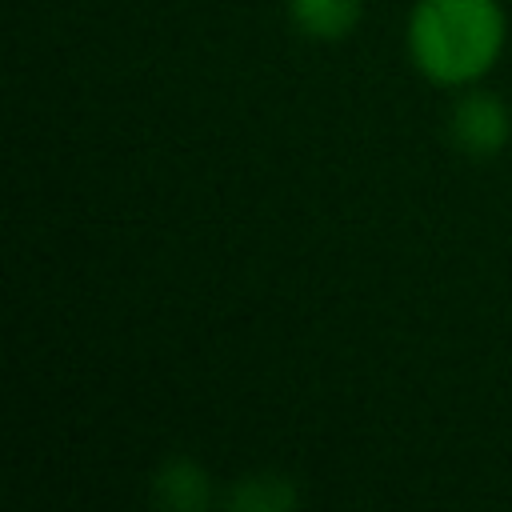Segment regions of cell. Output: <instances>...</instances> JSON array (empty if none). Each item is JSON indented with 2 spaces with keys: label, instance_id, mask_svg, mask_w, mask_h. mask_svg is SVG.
Here are the masks:
<instances>
[{
  "label": "cell",
  "instance_id": "4",
  "mask_svg": "<svg viewBox=\"0 0 512 512\" xmlns=\"http://www.w3.org/2000/svg\"><path fill=\"white\" fill-rule=\"evenodd\" d=\"M156 488H160V500L172 504V508H204V500H208V480L188 460H172L160 472Z\"/></svg>",
  "mask_w": 512,
  "mask_h": 512
},
{
  "label": "cell",
  "instance_id": "2",
  "mask_svg": "<svg viewBox=\"0 0 512 512\" xmlns=\"http://www.w3.org/2000/svg\"><path fill=\"white\" fill-rule=\"evenodd\" d=\"M448 136H452V144L464 156L488 160V156H496L508 144V136H512V112H508V104L496 92H464L452 104Z\"/></svg>",
  "mask_w": 512,
  "mask_h": 512
},
{
  "label": "cell",
  "instance_id": "3",
  "mask_svg": "<svg viewBox=\"0 0 512 512\" xmlns=\"http://www.w3.org/2000/svg\"><path fill=\"white\" fill-rule=\"evenodd\" d=\"M288 16L308 40H344L360 20V0H288Z\"/></svg>",
  "mask_w": 512,
  "mask_h": 512
},
{
  "label": "cell",
  "instance_id": "1",
  "mask_svg": "<svg viewBox=\"0 0 512 512\" xmlns=\"http://www.w3.org/2000/svg\"><path fill=\"white\" fill-rule=\"evenodd\" d=\"M508 16L500 0H416L408 12V56L440 88H468L504 52Z\"/></svg>",
  "mask_w": 512,
  "mask_h": 512
}]
</instances>
